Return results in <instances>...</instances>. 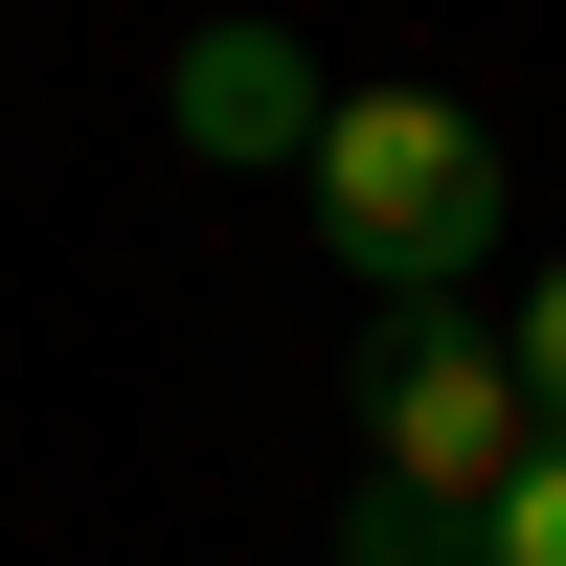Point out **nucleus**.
<instances>
[{
	"mask_svg": "<svg viewBox=\"0 0 566 566\" xmlns=\"http://www.w3.org/2000/svg\"><path fill=\"white\" fill-rule=\"evenodd\" d=\"M340 566H476V522H453V499H386V476H363V499H340Z\"/></svg>",
	"mask_w": 566,
	"mask_h": 566,
	"instance_id": "obj_4",
	"label": "nucleus"
},
{
	"mask_svg": "<svg viewBox=\"0 0 566 566\" xmlns=\"http://www.w3.org/2000/svg\"><path fill=\"white\" fill-rule=\"evenodd\" d=\"M476 566H566V431H544V453H522V476H499V499H476Z\"/></svg>",
	"mask_w": 566,
	"mask_h": 566,
	"instance_id": "obj_5",
	"label": "nucleus"
},
{
	"mask_svg": "<svg viewBox=\"0 0 566 566\" xmlns=\"http://www.w3.org/2000/svg\"><path fill=\"white\" fill-rule=\"evenodd\" d=\"M522 453H544V408H522V363H499V317H386V340H363V476L386 499H453V522H476Z\"/></svg>",
	"mask_w": 566,
	"mask_h": 566,
	"instance_id": "obj_2",
	"label": "nucleus"
},
{
	"mask_svg": "<svg viewBox=\"0 0 566 566\" xmlns=\"http://www.w3.org/2000/svg\"><path fill=\"white\" fill-rule=\"evenodd\" d=\"M181 136H205V159H295V136H317V69L272 23H205V45H181Z\"/></svg>",
	"mask_w": 566,
	"mask_h": 566,
	"instance_id": "obj_3",
	"label": "nucleus"
},
{
	"mask_svg": "<svg viewBox=\"0 0 566 566\" xmlns=\"http://www.w3.org/2000/svg\"><path fill=\"white\" fill-rule=\"evenodd\" d=\"M295 181H317V250H340L386 317H453L476 250H499V136L453 114V91H317Z\"/></svg>",
	"mask_w": 566,
	"mask_h": 566,
	"instance_id": "obj_1",
	"label": "nucleus"
},
{
	"mask_svg": "<svg viewBox=\"0 0 566 566\" xmlns=\"http://www.w3.org/2000/svg\"><path fill=\"white\" fill-rule=\"evenodd\" d=\"M499 363H522V408L566 431V272H522V317H499Z\"/></svg>",
	"mask_w": 566,
	"mask_h": 566,
	"instance_id": "obj_6",
	"label": "nucleus"
}]
</instances>
